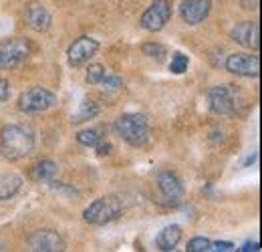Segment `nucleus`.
Masks as SVG:
<instances>
[{
	"label": "nucleus",
	"instance_id": "obj_1",
	"mask_svg": "<svg viewBox=\"0 0 262 252\" xmlns=\"http://www.w3.org/2000/svg\"><path fill=\"white\" fill-rule=\"evenodd\" d=\"M34 150V135L31 127L8 123L0 129V152L10 161H18L31 156Z\"/></svg>",
	"mask_w": 262,
	"mask_h": 252
},
{
	"label": "nucleus",
	"instance_id": "obj_2",
	"mask_svg": "<svg viewBox=\"0 0 262 252\" xmlns=\"http://www.w3.org/2000/svg\"><path fill=\"white\" fill-rule=\"evenodd\" d=\"M113 129L131 148H145L149 143V123H147L145 115L123 113L115 119Z\"/></svg>",
	"mask_w": 262,
	"mask_h": 252
},
{
	"label": "nucleus",
	"instance_id": "obj_3",
	"mask_svg": "<svg viewBox=\"0 0 262 252\" xmlns=\"http://www.w3.org/2000/svg\"><path fill=\"white\" fill-rule=\"evenodd\" d=\"M242 93L234 89L232 85H216L208 91V107L218 117H230L238 113V107L242 105Z\"/></svg>",
	"mask_w": 262,
	"mask_h": 252
},
{
	"label": "nucleus",
	"instance_id": "obj_4",
	"mask_svg": "<svg viewBox=\"0 0 262 252\" xmlns=\"http://www.w3.org/2000/svg\"><path fill=\"white\" fill-rule=\"evenodd\" d=\"M121 210H123V206L117 196H101L85 208L83 220L87 224H93V226H105L109 222L117 220Z\"/></svg>",
	"mask_w": 262,
	"mask_h": 252
},
{
	"label": "nucleus",
	"instance_id": "obj_5",
	"mask_svg": "<svg viewBox=\"0 0 262 252\" xmlns=\"http://www.w3.org/2000/svg\"><path fill=\"white\" fill-rule=\"evenodd\" d=\"M156 202L164 208H176L182 204L184 200V184L180 180V176L171 170H164L156 176Z\"/></svg>",
	"mask_w": 262,
	"mask_h": 252
},
{
	"label": "nucleus",
	"instance_id": "obj_6",
	"mask_svg": "<svg viewBox=\"0 0 262 252\" xmlns=\"http://www.w3.org/2000/svg\"><path fill=\"white\" fill-rule=\"evenodd\" d=\"M57 103V95L45 87H31L29 91L18 97V111L20 113H42L49 111L51 107H55Z\"/></svg>",
	"mask_w": 262,
	"mask_h": 252
},
{
	"label": "nucleus",
	"instance_id": "obj_7",
	"mask_svg": "<svg viewBox=\"0 0 262 252\" xmlns=\"http://www.w3.org/2000/svg\"><path fill=\"white\" fill-rule=\"evenodd\" d=\"M29 55H31V45L27 38L20 36L4 38L0 43V69H14L25 63Z\"/></svg>",
	"mask_w": 262,
	"mask_h": 252
},
{
	"label": "nucleus",
	"instance_id": "obj_8",
	"mask_svg": "<svg viewBox=\"0 0 262 252\" xmlns=\"http://www.w3.org/2000/svg\"><path fill=\"white\" fill-rule=\"evenodd\" d=\"M171 18V4L169 0H156L151 6L141 14V29L149 32H160Z\"/></svg>",
	"mask_w": 262,
	"mask_h": 252
},
{
	"label": "nucleus",
	"instance_id": "obj_9",
	"mask_svg": "<svg viewBox=\"0 0 262 252\" xmlns=\"http://www.w3.org/2000/svg\"><path fill=\"white\" fill-rule=\"evenodd\" d=\"M99 51V40L93 36H79L75 38V43H71L69 51H67V59L71 67H83L89 63L95 53Z\"/></svg>",
	"mask_w": 262,
	"mask_h": 252
},
{
	"label": "nucleus",
	"instance_id": "obj_10",
	"mask_svg": "<svg viewBox=\"0 0 262 252\" xmlns=\"http://www.w3.org/2000/svg\"><path fill=\"white\" fill-rule=\"evenodd\" d=\"M29 246L34 252H63L67 248L65 238L51 228L36 230L29 236Z\"/></svg>",
	"mask_w": 262,
	"mask_h": 252
},
{
	"label": "nucleus",
	"instance_id": "obj_11",
	"mask_svg": "<svg viewBox=\"0 0 262 252\" xmlns=\"http://www.w3.org/2000/svg\"><path fill=\"white\" fill-rule=\"evenodd\" d=\"M226 71L236 77H258L260 75V59L256 55L234 53L226 57Z\"/></svg>",
	"mask_w": 262,
	"mask_h": 252
},
{
	"label": "nucleus",
	"instance_id": "obj_12",
	"mask_svg": "<svg viewBox=\"0 0 262 252\" xmlns=\"http://www.w3.org/2000/svg\"><path fill=\"white\" fill-rule=\"evenodd\" d=\"M230 36H232L234 43H238L244 49L258 51V47H260V27H258L256 20H242V23H238L232 29Z\"/></svg>",
	"mask_w": 262,
	"mask_h": 252
},
{
	"label": "nucleus",
	"instance_id": "obj_13",
	"mask_svg": "<svg viewBox=\"0 0 262 252\" xmlns=\"http://www.w3.org/2000/svg\"><path fill=\"white\" fill-rule=\"evenodd\" d=\"M212 2L210 0H184L180 4V16L186 25L196 27L200 23H204L210 14Z\"/></svg>",
	"mask_w": 262,
	"mask_h": 252
},
{
	"label": "nucleus",
	"instance_id": "obj_14",
	"mask_svg": "<svg viewBox=\"0 0 262 252\" xmlns=\"http://www.w3.org/2000/svg\"><path fill=\"white\" fill-rule=\"evenodd\" d=\"M25 16H27V23L34 32H47L53 25V18H51V12L40 4V2H29L27 10H25Z\"/></svg>",
	"mask_w": 262,
	"mask_h": 252
},
{
	"label": "nucleus",
	"instance_id": "obj_15",
	"mask_svg": "<svg viewBox=\"0 0 262 252\" xmlns=\"http://www.w3.org/2000/svg\"><path fill=\"white\" fill-rule=\"evenodd\" d=\"M180 240H182V228L178 224H169V226H165L164 230L156 236V246L160 250L169 252L180 244Z\"/></svg>",
	"mask_w": 262,
	"mask_h": 252
},
{
	"label": "nucleus",
	"instance_id": "obj_16",
	"mask_svg": "<svg viewBox=\"0 0 262 252\" xmlns=\"http://www.w3.org/2000/svg\"><path fill=\"white\" fill-rule=\"evenodd\" d=\"M23 188V178L16 174H2L0 176V202H6L18 194Z\"/></svg>",
	"mask_w": 262,
	"mask_h": 252
},
{
	"label": "nucleus",
	"instance_id": "obj_17",
	"mask_svg": "<svg viewBox=\"0 0 262 252\" xmlns=\"http://www.w3.org/2000/svg\"><path fill=\"white\" fill-rule=\"evenodd\" d=\"M99 105L95 101H91V99H83V103L79 105V109H77V113L73 115V123L75 125H79V123H85V121H91V119H95L99 115Z\"/></svg>",
	"mask_w": 262,
	"mask_h": 252
},
{
	"label": "nucleus",
	"instance_id": "obj_18",
	"mask_svg": "<svg viewBox=\"0 0 262 252\" xmlns=\"http://www.w3.org/2000/svg\"><path fill=\"white\" fill-rule=\"evenodd\" d=\"M57 172H59V165L53 159H42V161H38L34 165L33 180H36V182H49V180H53L57 176Z\"/></svg>",
	"mask_w": 262,
	"mask_h": 252
},
{
	"label": "nucleus",
	"instance_id": "obj_19",
	"mask_svg": "<svg viewBox=\"0 0 262 252\" xmlns=\"http://www.w3.org/2000/svg\"><path fill=\"white\" fill-rule=\"evenodd\" d=\"M107 73H109V71L105 69V65L93 63V65H89L85 79H87V83H89V85H99V83L105 79V75H107Z\"/></svg>",
	"mask_w": 262,
	"mask_h": 252
},
{
	"label": "nucleus",
	"instance_id": "obj_20",
	"mask_svg": "<svg viewBox=\"0 0 262 252\" xmlns=\"http://www.w3.org/2000/svg\"><path fill=\"white\" fill-rule=\"evenodd\" d=\"M141 51L143 55H147L149 59H156V61H164L165 59V47L160 45V43H143L141 45Z\"/></svg>",
	"mask_w": 262,
	"mask_h": 252
},
{
	"label": "nucleus",
	"instance_id": "obj_21",
	"mask_svg": "<svg viewBox=\"0 0 262 252\" xmlns=\"http://www.w3.org/2000/svg\"><path fill=\"white\" fill-rule=\"evenodd\" d=\"M101 139H103V137H101L99 129H85V131L77 133V141H79L81 145H87V148H95Z\"/></svg>",
	"mask_w": 262,
	"mask_h": 252
},
{
	"label": "nucleus",
	"instance_id": "obj_22",
	"mask_svg": "<svg viewBox=\"0 0 262 252\" xmlns=\"http://www.w3.org/2000/svg\"><path fill=\"white\" fill-rule=\"evenodd\" d=\"M99 85L103 87V91H105V93H115V91H119V89L123 87V81H121L117 75L107 73V75H105V79H103Z\"/></svg>",
	"mask_w": 262,
	"mask_h": 252
},
{
	"label": "nucleus",
	"instance_id": "obj_23",
	"mask_svg": "<svg viewBox=\"0 0 262 252\" xmlns=\"http://www.w3.org/2000/svg\"><path fill=\"white\" fill-rule=\"evenodd\" d=\"M188 65H190V59H188L186 55H182V53H176V55L171 57L169 71H171L173 75H182V73H186V71H188Z\"/></svg>",
	"mask_w": 262,
	"mask_h": 252
},
{
	"label": "nucleus",
	"instance_id": "obj_24",
	"mask_svg": "<svg viewBox=\"0 0 262 252\" xmlns=\"http://www.w3.org/2000/svg\"><path fill=\"white\" fill-rule=\"evenodd\" d=\"M210 244H212V240H208L204 236H196L188 242V252H208Z\"/></svg>",
	"mask_w": 262,
	"mask_h": 252
},
{
	"label": "nucleus",
	"instance_id": "obj_25",
	"mask_svg": "<svg viewBox=\"0 0 262 252\" xmlns=\"http://www.w3.org/2000/svg\"><path fill=\"white\" fill-rule=\"evenodd\" d=\"M234 248L232 242H226V240H218V242H212L210 244V250H216V252H228Z\"/></svg>",
	"mask_w": 262,
	"mask_h": 252
},
{
	"label": "nucleus",
	"instance_id": "obj_26",
	"mask_svg": "<svg viewBox=\"0 0 262 252\" xmlns=\"http://www.w3.org/2000/svg\"><path fill=\"white\" fill-rule=\"evenodd\" d=\"M8 97H10V83L4 77H0V103L6 101Z\"/></svg>",
	"mask_w": 262,
	"mask_h": 252
},
{
	"label": "nucleus",
	"instance_id": "obj_27",
	"mask_svg": "<svg viewBox=\"0 0 262 252\" xmlns=\"http://www.w3.org/2000/svg\"><path fill=\"white\" fill-rule=\"evenodd\" d=\"M95 150H97L99 156H109L113 148H111V143H109V141H103V139H101L97 145H95Z\"/></svg>",
	"mask_w": 262,
	"mask_h": 252
},
{
	"label": "nucleus",
	"instance_id": "obj_28",
	"mask_svg": "<svg viewBox=\"0 0 262 252\" xmlns=\"http://www.w3.org/2000/svg\"><path fill=\"white\" fill-rule=\"evenodd\" d=\"M238 250H240V252H250V250L258 252V250H260V242H258V240H254V242H250V240H248V242H244V244H242Z\"/></svg>",
	"mask_w": 262,
	"mask_h": 252
},
{
	"label": "nucleus",
	"instance_id": "obj_29",
	"mask_svg": "<svg viewBox=\"0 0 262 252\" xmlns=\"http://www.w3.org/2000/svg\"><path fill=\"white\" fill-rule=\"evenodd\" d=\"M256 158H258V156H256V154H252V156H250V158H246V161H244V167H250V165H252V163H254V161H256Z\"/></svg>",
	"mask_w": 262,
	"mask_h": 252
}]
</instances>
